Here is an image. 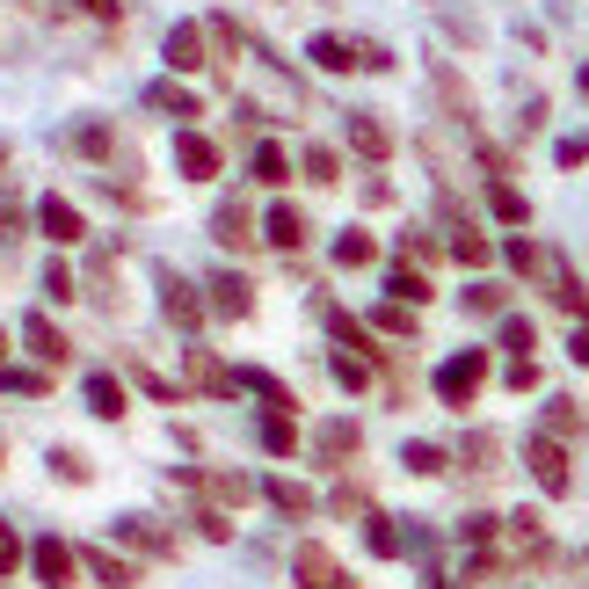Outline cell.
I'll return each mask as SVG.
<instances>
[{
	"instance_id": "obj_1",
	"label": "cell",
	"mask_w": 589,
	"mask_h": 589,
	"mask_svg": "<svg viewBox=\"0 0 589 589\" xmlns=\"http://www.w3.org/2000/svg\"><path fill=\"white\" fill-rule=\"evenodd\" d=\"M481 371H488V357H481V349H459V357H451V364H444V400H451V408H459V400H473V386H481Z\"/></svg>"
},
{
	"instance_id": "obj_2",
	"label": "cell",
	"mask_w": 589,
	"mask_h": 589,
	"mask_svg": "<svg viewBox=\"0 0 589 589\" xmlns=\"http://www.w3.org/2000/svg\"><path fill=\"white\" fill-rule=\"evenodd\" d=\"M175 168L190 175V182H212V175H219V146H212L204 131H182V146H175Z\"/></svg>"
},
{
	"instance_id": "obj_3",
	"label": "cell",
	"mask_w": 589,
	"mask_h": 589,
	"mask_svg": "<svg viewBox=\"0 0 589 589\" xmlns=\"http://www.w3.org/2000/svg\"><path fill=\"white\" fill-rule=\"evenodd\" d=\"M37 226H44V233H51L59 247H74L80 233H88V226H80V212L66 204V196H44V204H37Z\"/></svg>"
},
{
	"instance_id": "obj_4",
	"label": "cell",
	"mask_w": 589,
	"mask_h": 589,
	"mask_svg": "<svg viewBox=\"0 0 589 589\" xmlns=\"http://www.w3.org/2000/svg\"><path fill=\"white\" fill-rule=\"evenodd\" d=\"M29 561H37V582H51V589L74 582V546H66V539H37Z\"/></svg>"
},
{
	"instance_id": "obj_5",
	"label": "cell",
	"mask_w": 589,
	"mask_h": 589,
	"mask_svg": "<svg viewBox=\"0 0 589 589\" xmlns=\"http://www.w3.org/2000/svg\"><path fill=\"white\" fill-rule=\"evenodd\" d=\"M298 582H306V589H349V575L328 561L320 546H298Z\"/></svg>"
},
{
	"instance_id": "obj_6",
	"label": "cell",
	"mask_w": 589,
	"mask_h": 589,
	"mask_svg": "<svg viewBox=\"0 0 589 589\" xmlns=\"http://www.w3.org/2000/svg\"><path fill=\"white\" fill-rule=\"evenodd\" d=\"M532 473H539V488H567V451L553 437H532Z\"/></svg>"
},
{
	"instance_id": "obj_7",
	"label": "cell",
	"mask_w": 589,
	"mask_h": 589,
	"mask_svg": "<svg viewBox=\"0 0 589 589\" xmlns=\"http://www.w3.org/2000/svg\"><path fill=\"white\" fill-rule=\"evenodd\" d=\"M168 66L175 74H196V66H204V29H168Z\"/></svg>"
},
{
	"instance_id": "obj_8",
	"label": "cell",
	"mask_w": 589,
	"mask_h": 589,
	"mask_svg": "<svg viewBox=\"0 0 589 589\" xmlns=\"http://www.w3.org/2000/svg\"><path fill=\"white\" fill-rule=\"evenodd\" d=\"M161 306H168L175 328H196V313H204V306H196V292L182 284V277H161Z\"/></svg>"
},
{
	"instance_id": "obj_9",
	"label": "cell",
	"mask_w": 589,
	"mask_h": 589,
	"mask_svg": "<svg viewBox=\"0 0 589 589\" xmlns=\"http://www.w3.org/2000/svg\"><path fill=\"white\" fill-rule=\"evenodd\" d=\"M88 408H95L102 422H117V415H124V386L110 379V371H95V379H88Z\"/></svg>"
},
{
	"instance_id": "obj_10",
	"label": "cell",
	"mask_w": 589,
	"mask_h": 589,
	"mask_svg": "<svg viewBox=\"0 0 589 589\" xmlns=\"http://www.w3.org/2000/svg\"><path fill=\"white\" fill-rule=\"evenodd\" d=\"M263 233H270L277 247H298V241H306V219H298L292 204H270V219H263Z\"/></svg>"
},
{
	"instance_id": "obj_11",
	"label": "cell",
	"mask_w": 589,
	"mask_h": 589,
	"mask_svg": "<svg viewBox=\"0 0 589 589\" xmlns=\"http://www.w3.org/2000/svg\"><path fill=\"white\" fill-rule=\"evenodd\" d=\"M23 335H29V349H37L44 364H59V357H66V335H59L51 320H37V313H29V320H23Z\"/></svg>"
},
{
	"instance_id": "obj_12",
	"label": "cell",
	"mask_w": 589,
	"mask_h": 589,
	"mask_svg": "<svg viewBox=\"0 0 589 589\" xmlns=\"http://www.w3.org/2000/svg\"><path fill=\"white\" fill-rule=\"evenodd\" d=\"M212 226H219V247H247V241H255V233H247V204H219V219H212Z\"/></svg>"
},
{
	"instance_id": "obj_13",
	"label": "cell",
	"mask_w": 589,
	"mask_h": 589,
	"mask_svg": "<svg viewBox=\"0 0 589 589\" xmlns=\"http://www.w3.org/2000/svg\"><path fill=\"white\" fill-rule=\"evenodd\" d=\"M263 444H270L277 459H284V451H298V430H292V415H284V408H270V415H263Z\"/></svg>"
},
{
	"instance_id": "obj_14",
	"label": "cell",
	"mask_w": 589,
	"mask_h": 589,
	"mask_svg": "<svg viewBox=\"0 0 589 589\" xmlns=\"http://www.w3.org/2000/svg\"><path fill=\"white\" fill-rule=\"evenodd\" d=\"M349 139H357V153H371V161L386 153V131H379V117H364V110L349 117Z\"/></svg>"
},
{
	"instance_id": "obj_15",
	"label": "cell",
	"mask_w": 589,
	"mask_h": 589,
	"mask_svg": "<svg viewBox=\"0 0 589 589\" xmlns=\"http://www.w3.org/2000/svg\"><path fill=\"white\" fill-rule=\"evenodd\" d=\"M212 292H219V298H212V306H219L226 320H241V313H247V284H241V277H219Z\"/></svg>"
},
{
	"instance_id": "obj_16",
	"label": "cell",
	"mask_w": 589,
	"mask_h": 589,
	"mask_svg": "<svg viewBox=\"0 0 589 589\" xmlns=\"http://www.w3.org/2000/svg\"><path fill=\"white\" fill-rule=\"evenodd\" d=\"M255 182H292V161L277 146H255Z\"/></svg>"
},
{
	"instance_id": "obj_17",
	"label": "cell",
	"mask_w": 589,
	"mask_h": 589,
	"mask_svg": "<svg viewBox=\"0 0 589 589\" xmlns=\"http://www.w3.org/2000/svg\"><path fill=\"white\" fill-rule=\"evenodd\" d=\"M146 102H153V110H175V117H196V95H182V88H168V80L146 88Z\"/></svg>"
},
{
	"instance_id": "obj_18",
	"label": "cell",
	"mask_w": 589,
	"mask_h": 589,
	"mask_svg": "<svg viewBox=\"0 0 589 589\" xmlns=\"http://www.w3.org/2000/svg\"><path fill=\"white\" fill-rule=\"evenodd\" d=\"M313 59L328 66V74H349L357 59H349V44H335V37H313Z\"/></svg>"
},
{
	"instance_id": "obj_19",
	"label": "cell",
	"mask_w": 589,
	"mask_h": 589,
	"mask_svg": "<svg viewBox=\"0 0 589 589\" xmlns=\"http://www.w3.org/2000/svg\"><path fill=\"white\" fill-rule=\"evenodd\" d=\"M400 459H408V473H444V466H451V459H444L437 444H408Z\"/></svg>"
},
{
	"instance_id": "obj_20",
	"label": "cell",
	"mask_w": 589,
	"mask_h": 589,
	"mask_svg": "<svg viewBox=\"0 0 589 589\" xmlns=\"http://www.w3.org/2000/svg\"><path fill=\"white\" fill-rule=\"evenodd\" d=\"M335 263H343V270H364V263H371V241H364V233H343V241H335Z\"/></svg>"
},
{
	"instance_id": "obj_21",
	"label": "cell",
	"mask_w": 589,
	"mask_h": 589,
	"mask_svg": "<svg viewBox=\"0 0 589 589\" xmlns=\"http://www.w3.org/2000/svg\"><path fill=\"white\" fill-rule=\"evenodd\" d=\"M386 292H400V306H422V298H430V284H422L415 270H393V277H386Z\"/></svg>"
},
{
	"instance_id": "obj_22",
	"label": "cell",
	"mask_w": 589,
	"mask_h": 589,
	"mask_svg": "<svg viewBox=\"0 0 589 589\" xmlns=\"http://www.w3.org/2000/svg\"><path fill=\"white\" fill-rule=\"evenodd\" d=\"M270 502H277V510H292V516H306V510H313V495H306V488H292V481H270Z\"/></svg>"
},
{
	"instance_id": "obj_23",
	"label": "cell",
	"mask_w": 589,
	"mask_h": 589,
	"mask_svg": "<svg viewBox=\"0 0 589 589\" xmlns=\"http://www.w3.org/2000/svg\"><path fill=\"white\" fill-rule=\"evenodd\" d=\"M88 567H95V575H102L110 589H131V567H124V561H110V553H88Z\"/></svg>"
},
{
	"instance_id": "obj_24",
	"label": "cell",
	"mask_w": 589,
	"mask_h": 589,
	"mask_svg": "<svg viewBox=\"0 0 589 589\" xmlns=\"http://www.w3.org/2000/svg\"><path fill=\"white\" fill-rule=\"evenodd\" d=\"M320 451H335V459L357 451V430H349V422H328V430H320Z\"/></svg>"
},
{
	"instance_id": "obj_25",
	"label": "cell",
	"mask_w": 589,
	"mask_h": 589,
	"mask_svg": "<svg viewBox=\"0 0 589 589\" xmlns=\"http://www.w3.org/2000/svg\"><path fill=\"white\" fill-rule=\"evenodd\" d=\"M15 561H23V539H15V524L0 516V575H15Z\"/></svg>"
},
{
	"instance_id": "obj_26",
	"label": "cell",
	"mask_w": 589,
	"mask_h": 589,
	"mask_svg": "<svg viewBox=\"0 0 589 589\" xmlns=\"http://www.w3.org/2000/svg\"><path fill=\"white\" fill-rule=\"evenodd\" d=\"M247 386H255V393H263V400H270V408H292V393H284V386H277V379H270V371H247Z\"/></svg>"
},
{
	"instance_id": "obj_27",
	"label": "cell",
	"mask_w": 589,
	"mask_h": 589,
	"mask_svg": "<svg viewBox=\"0 0 589 589\" xmlns=\"http://www.w3.org/2000/svg\"><path fill=\"white\" fill-rule=\"evenodd\" d=\"M364 539H371V553H400V532H393V524H386V516H379V524H371V532H364Z\"/></svg>"
},
{
	"instance_id": "obj_28",
	"label": "cell",
	"mask_w": 589,
	"mask_h": 589,
	"mask_svg": "<svg viewBox=\"0 0 589 589\" xmlns=\"http://www.w3.org/2000/svg\"><path fill=\"white\" fill-rule=\"evenodd\" d=\"M44 292H51V298H74V270H66V263H51V270H44Z\"/></svg>"
},
{
	"instance_id": "obj_29",
	"label": "cell",
	"mask_w": 589,
	"mask_h": 589,
	"mask_svg": "<svg viewBox=\"0 0 589 589\" xmlns=\"http://www.w3.org/2000/svg\"><path fill=\"white\" fill-rule=\"evenodd\" d=\"M306 175H313V182H335V153L313 146V153H306Z\"/></svg>"
},
{
	"instance_id": "obj_30",
	"label": "cell",
	"mask_w": 589,
	"mask_h": 589,
	"mask_svg": "<svg viewBox=\"0 0 589 589\" xmlns=\"http://www.w3.org/2000/svg\"><path fill=\"white\" fill-rule=\"evenodd\" d=\"M379 328H393V335H408V328H415V313H408V306H379Z\"/></svg>"
},
{
	"instance_id": "obj_31",
	"label": "cell",
	"mask_w": 589,
	"mask_h": 589,
	"mask_svg": "<svg viewBox=\"0 0 589 589\" xmlns=\"http://www.w3.org/2000/svg\"><path fill=\"white\" fill-rule=\"evenodd\" d=\"M335 379H343V386H371V371L357 364V357H335Z\"/></svg>"
},
{
	"instance_id": "obj_32",
	"label": "cell",
	"mask_w": 589,
	"mask_h": 589,
	"mask_svg": "<svg viewBox=\"0 0 589 589\" xmlns=\"http://www.w3.org/2000/svg\"><path fill=\"white\" fill-rule=\"evenodd\" d=\"M495 212H502V219H524V196H516V190H502V182H495Z\"/></svg>"
},
{
	"instance_id": "obj_33",
	"label": "cell",
	"mask_w": 589,
	"mask_h": 589,
	"mask_svg": "<svg viewBox=\"0 0 589 589\" xmlns=\"http://www.w3.org/2000/svg\"><path fill=\"white\" fill-rule=\"evenodd\" d=\"M51 466H59V481H88V466H80L74 451H51Z\"/></svg>"
},
{
	"instance_id": "obj_34",
	"label": "cell",
	"mask_w": 589,
	"mask_h": 589,
	"mask_svg": "<svg viewBox=\"0 0 589 589\" xmlns=\"http://www.w3.org/2000/svg\"><path fill=\"white\" fill-rule=\"evenodd\" d=\"M575 357H582V364H589V328H582V335H575Z\"/></svg>"
},
{
	"instance_id": "obj_35",
	"label": "cell",
	"mask_w": 589,
	"mask_h": 589,
	"mask_svg": "<svg viewBox=\"0 0 589 589\" xmlns=\"http://www.w3.org/2000/svg\"><path fill=\"white\" fill-rule=\"evenodd\" d=\"M88 8H95V15H117V0H88Z\"/></svg>"
},
{
	"instance_id": "obj_36",
	"label": "cell",
	"mask_w": 589,
	"mask_h": 589,
	"mask_svg": "<svg viewBox=\"0 0 589 589\" xmlns=\"http://www.w3.org/2000/svg\"><path fill=\"white\" fill-rule=\"evenodd\" d=\"M0 357H8V335H0Z\"/></svg>"
},
{
	"instance_id": "obj_37",
	"label": "cell",
	"mask_w": 589,
	"mask_h": 589,
	"mask_svg": "<svg viewBox=\"0 0 589 589\" xmlns=\"http://www.w3.org/2000/svg\"><path fill=\"white\" fill-rule=\"evenodd\" d=\"M582 88H589V74H582Z\"/></svg>"
}]
</instances>
